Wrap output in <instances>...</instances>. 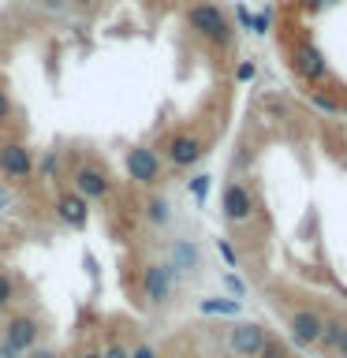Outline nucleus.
I'll return each mask as SVG.
<instances>
[{"label":"nucleus","instance_id":"nucleus-2","mask_svg":"<svg viewBox=\"0 0 347 358\" xmlns=\"http://www.w3.org/2000/svg\"><path fill=\"white\" fill-rule=\"evenodd\" d=\"M288 64H291V71H295L302 83H310V86H318V83H325V78H329V60H325V52H321L310 38H302V41L291 45Z\"/></svg>","mask_w":347,"mask_h":358},{"label":"nucleus","instance_id":"nucleus-23","mask_svg":"<svg viewBox=\"0 0 347 358\" xmlns=\"http://www.w3.org/2000/svg\"><path fill=\"white\" fill-rule=\"evenodd\" d=\"M217 250H220V257H224V262H228V265L235 268V262H239V257H235V246H232L228 239H217Z\"/></svg>","mask_w":347,"mask_h":358},{"label":"nucleus","instance_id":"nucleus-33","mask_svg":"<svg viewBox=\"0 0 347 358\" xmlns=\"http://www.w3.org/2000/svg\"><path fill=\"white\" fill-rule=\"evenodd\" d=\"M4 209H8V194L0 190V213H4Z\"/></svg>","mask_w":347,"mask_h":358},{"label":"nucleus","instance_id":"nucleus-4","mask_svg":"<svg viewBox=\"0 0 347 358\" xmlns=\"http://www.w3.org/2000/svg\"><path fill=\"white\" fill-rule=\"evenodd\" d=\"M172 291H176V273L168 268V262H150L142 268V299L146 306L161 310L172 302Z\"/></svg>","mask_w":347,"mask_h":358},{"label":"nucleus","instance_id":"nucleus-22","mask_svg":"<svg viewBox=\"0 0 347 358\" xmlns=\"http://www.w3.org/2000/svg\"><path fill=\"white\" fill-rule=\"evenodd\" d=\"M254 75H257V67H254V60H243L239 67H235V78H239V83H250Z\"/></svg>","mask_w":347,"mask_h":358},{"label":"nucleus","instance_id":"nucleus-30","mask_svg":"<svg viewBox=\"0 0 347 358\" xmlns=\"http://www.w3.org/2000/svg\"><path fill=\"white\" fill-rule=\"evenodd\" d=\"M30 358H60L56 351H49V347H34V351H27Z\"/></svg>","mask_w":347,"mask_h":358},{"label":"nucleus","instance_id":"nucleus-28","mask_svg":"<svg viewBox=\"0 0 347 358\" xmlns=\"http://www.w3.org/2000/svg\"><path fill=\"white\" fill-rule=\"evenodd\" d=\"M224 284H228V287L235 291V295H246V287H243V280H239V276H235V273H228V276H224Z\"/></svg>","mask_w":347,"mask_h":358},{"label":"nucleus","instance_id":"nucleus-13","mask_svg":"<svg viewBox=\"0 0 347 358\" xmlns=\"http://www.w3.org/2000/svg\"><path fill=\"white\" fill-rule=\"evenodd\" d=\"M201 265V254H198V243H190V239H176L172 243V257H168V268L179 276H187V273H194V268Z\"/></svg>","mask_w":347,"mask_h":358},{"label":"nucleus","instance_id":"nucleus-24","mask_svg":"<svg viewBox=\"0 0 347 358\" xmlns=\"http://www.w3.org/2000/svg\"><path fill=\"white\" fill-rule=\"evenodd\" d=\"M269 27H273V15H269V11H262V15H254V22H250V30H254V34H265Z\"/></svg>","mask_w":347,"mask_h":358},{"label":"nucleus","instance_id":"nucleus-15","mask_svg":"<svg viewBox=\"0 0 347 358\" xmlns=\"http://www.w3.org/2000/svg\"><path fill=\"white\" fill-rule=\"evenodd\" d=\"M340 329H344V317H329L321 324V336H318V351L332 355L336 351V340H340Z\"/></svg>","mask_w":347,"mask_h":358},{"label":"nucleus","instance_id":"nucleus-20","mask_svg":"<svg viewBox=\"0 0 347 358\" xmlns=\"http://www.w3.org/2000/svg\"><path fill=\"white\" fill-rule=\"evenodd\" d=\"M310 101L318 105L321 112H340V97H332V94H321V90H313Z\"/></svg>","mask_w":347,"mask_h":358},{"label":"nucleus","instance_id":"nucleus-1","mask_svg":"<svg viewBox=\"0 0 347 358\" xmlns=\"http://www.w3.org/2000/svg\"><path fill=\"white\" fill-rule=\"evenodd\" d=\"M187 27L194 30L201 41H209L213 49H224V52H228L232 45H235L232 19L224 15V8L213 4V0H194V4L187 8Z\"/></svg>","mask_w":347,"mask_h":358},{"label":"nucleus","instance_id":"nucleus-6","mask_svg":"<svg viewBox=\"0 0 347 358\" xmlns=\"http://www.w3.org/2000/svg\"><path fill=\"white\" fill-rule=\"evenodd\" d=\"M0 179L8 183H30L34 179V153L22 142H0Z\"/></svg>","mask_w":347,"mask_h":358},{"label":"nucleus","instance_id":"nucleus-19","mask_svg":"<svg viewBox=\"0 0 347 358\" xmlns=\"http://www.w3.org/2000/svg\"><path fill=\"white\" fill-rule=\"evenodd\" d=\"M187 190L194 194V201L201 206V201H206V194H209V176H194V179H187Z\"/></svg>","mask_w":347,"mask_h":358},{"label":"nucleus","instance_id":"nucleus-32","mask_svg":"<svg viewBox=\"0 0 347 358\" xmlns=\"http://www.w3.org/2000/svg\"><path fill=\"white\" fill-rule=\"evenodd\" d=\"M97 0H71V8H94Z\"/></svg>","mask_w":347,"mask_h":358},{"label":"nucleus","instance_id":"nucleus-26","mask_svg":"<svg viewBox=\"0 0 347 358\" xmlns=\"http://www.w3.org/2000/svg\"><path fill=\"white\" fill-rule=\"evenodd\" d=\"M41 176H49V179L56 176V153H45L41 157Z\"/></svg>","mask_w":347,"mask_h":358},{"label":"nucleus","instance_id":"nucleus-25","mask_svg":"<svg viewBox=\"0 0 347 358\" xmlns=\"http://www.w3.org/2000/svg\"><path fill=\"white\" fill-rule=\"evenodd\" d=\"M336 358H347V317H344V329H340V340H336Z\"/></svg>","mask_w":347,"mask_h":358},{"label":"nucleus","instance_id":"nucleus-8","mask_svg":"<svg viewBox=\"0 0 347 358\" xmlns=\"http://www.w3.org/2000/svg\"><path fill=\"white\" fill-rule=\"evenodd\" d=\"M201 157H206V142H201L198 134L176 131L164 138V161L172 168H190V164H198Z\"/></svg>","mask_w":347,"mask_h":358},{"label":"nucleus","instance_id":"nucleus-34","mask_svg":"<svg viewBox=\"0 0 347 358\" xmlns=\"http://www.w3.org/2000/svg\"><path fill=\"white\" fill-rule=\"evenodd\" d=\"M340 112H344V116H347V94L340 97Z\"/></svg>","mask_w":347,"mask_h":358},{"label":"nucleus","instance_id":"nucleus-29","mask_svg":"<svg viewBox=\"0 0 347 358\" xmlns=\"http://www.w3.org/2000/svg\"><path fill=\"white\" fill-rule=\"evenodd\" d=\"M75 358H101V343H90V347H83Z\"/></svg>","mask_w":347,"mask_h":358},{"label":"nucleus","instance_id":"nucleus-12","mask_svg":"<svg viewBox=\"0 0 347 358\" xmlns=\"http://www.w3.org/2000/svg\"><path fill=\"white\" fill-rule=\"evenodd\" d=\"M56 217H60V224H67V228H86L90 220V201L83 194H75V190H64L60 198H56Z\"/></svg>","mask_w":347,"mask_h":358},{"label":"nucleus","instance_id":"nucleus-18","mask_svg":"<svg viewBox=\"0 0 347 358\" xmlns=\"http://www.w3.org/2000/svg\"><path fill=\"white\" fill-rule=\"evenodd\" d=\"M101 358H131V347L123 343L116 332H108V340L101 343Z\"/></svg>","mask_w":347,"mask_h":358},{"label":"nucleus","instance_id":"nucleus-21","mask_svg":"<svg viewBox=\"0 0 347 358\" xmlns=\"http://www.w3.org/2000/svg\"><path fill=\"white\" fill-rule=\"evenodd\" d=\"M11 123V97L4 94V86H0V127H8Z\"/></svg>","mask_w":347,"mask_h":358},{"label":"nucleus","instance_id":"nucleus-11","mask_svg":"<svg viewBox=\"0 0 347 358\" xmlns=\"http://www.w3.org/2000/svg\"><path fill=\"white\" fill-rule=\"evenodd\" d=\"M224 217H228V224H246L254 217V194H250V187L239 183V179H232L228 187H224Z\"/></svg>","mask_w":347,"mask_h":358},{"label":"nucleus","instance_id":"nucleus-16","mask_svg":"<svg viewBox=\"0 0 347 358\" xmlns=\"http://www.w3.org/2000/svg\"><path fill=\"white\" fill-rule=\"evenodd\" d=\"M15 299H19V280L8 268H0V310H8Z\"/></svg>","mask_w":347,"mask_h":358},{"label":"nucleus","instance_id":"nucleus-3","mask_svg":"<svg viewBox=\"0 0 347 358\" xmlns=\"http://www.w3.org/2000/svg\"><path fill=\"white\" fill-rule=\"evenodd\" d=\"M38 336H41V321L34 317L30 310H19L4 321V351L8 355H27L38 347Z\"/></svg>","mask_w":347,"mask_h":358},{"label":"nucleus","instance_id":"nucleus-9","mask_svg":"<svg viewBox=\"0 0 347 358\" xmlns=\"http://www.w3.org/2000/svg\"><path fill=\"white\" fill-rule=\"evenodd\" d=\"M265 343H269V332L254 321H239V324H232V332H228V347L239 358H262Z\"/></svg>","mask_w":347,"mask_h":358},{"label":"nucleus","instance_id":"nucleus-17","mask_svg":"<svg viewBox=\"0 0 347 358\" xmlns=\"http://www.w3.org/2000/svg\"><path fill=\"white\" fill-rule=\"evenodd\" d=\"M201 313H239V299H201Z\"/></svg>","mask_w":347,"mask_h":358},{"label":"nucleus","instance_id":"nucleus-31","mask_svg":"<svg viewBox=\"0 0 347 358\" xmlns=\"http://www.w3.org/2000/svg\"><path fill=\"white\" fill-rule=\"evenodd\" d=\"M235 15H239V22H243V27H250V22H254V15H250L246 8H235Z\"/></svg>","mask_w":347,"mask_h":358},{"label":"nucleus","instance_id":"nucleus-14","mask_svg":"<svg viewBox=\"0 0 347 358\" xmlns=\"http://www.w3.org/2000/svg\"><path fill=\"white\" fill-rule=\"evenodd\" d=\"M142 213H146V220H150L153 228H164V224L172 220V201L161 198V194H150L142 201Z\"/></svg>","mask_w":347,"mask_h":358},{"label":"nucleus","instance_id":"nucleus-10","mask_svg":"<svg viewBox=\"0 0 347 358\" xmlns=\"http://www.w3.org/2000/svg\"><path fill=\"white\" fill-rule=\"evenodd\" d=\"M321 324H325V317L318 310H310V306H299V310L288 313V332H291V340H295L299 347H318Z\"/></svg>","mask_w":347,"mask_h":358},{"label":"nucleus","instance_id":"nucleus-7","mask_svg":"<svg viewBox=\"0 0 347 358\" xmlns=\"http://www.w3.org/2000/svg\"><path fill=\"white\" fill-rule=\"evenodd\" d=\"M71 190H75V194H83L86 201H105L112 194V179H108V172L101 164L83 161L71 172Z\"/></svg>","mask_w":347,"mask_h":358},{"label":"nucleus","instance_id":"nucleus-27","mask_svg":"<svg viewBox=\"0 0 347 358\" xmlns=\"http://www.w3.org/2000/svg\"><path fill=\"white\" fill-rule=\"evenodd\" d=\"M131 358H157V351H153L150 343H134L131 347Z\"/></svg>","mask_w":347,"mask_h":358},{"label":"nucleus","instance_id":"nucleus-35","mask_svg":"<svg viewBox=\"0 0 347 358\" xmlns=\"http://www.w3.org/2000/svg\"><path fill=\"white\" fill-rule=\"evenodd\" d=\"M67 358H75V355H67Z\"/></svg>","mask_w":347,"mask_h":358},{"label":"nucleus","instance_id":"nucleus-5","mask_svg":"<svg viewBox=\"0 0 347 358\" xmlns=\"http://www.w3.org/2000/svg\"><path fill=\"white\" fill-rule=\"evenodd\" d=\"M123 168H127V179L139 187L161 183V153L150 150V145H131L127 157H123Z\"/></svg>","mask_w":347,"mask_h":358}]
</instances>
